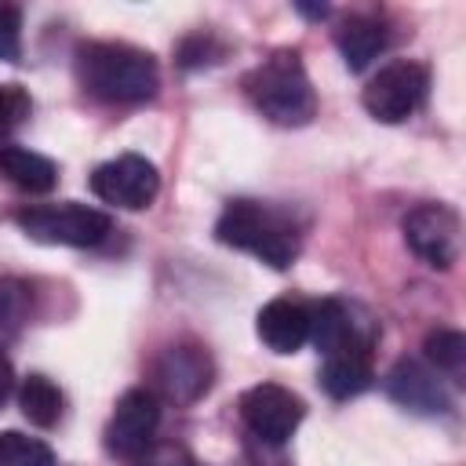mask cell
I'll return each instance as SVG.
<instances>
[{"label":"cell","instance_id":"obj_2","mask_svg":"<svg viewBox=\"0 0 466 466\" xmlns=\"http://www.w3.org/2000/svg\"><path fill=\"white\" fill-rule=\"evenodd\" d=\"M244 91H248L251 106L280 127H302L317 113L313 84L306 76L299 51H291V47H280L269 58H262L244 76Z\"/></svg>","mask_w":466,"mask_h":466},{"label":"cell","instance_id":"obj_14","mask_svg":"<svg viewBox=\"0 0 466 466\" xmlns=\"http://www.w3.org/2000/svg\"><path fill=\"white\" fill-rule=\"evenodd\" d=\"M335 47H339L346 69H350V73H360V69H368V66L379 58V51L386 47V29H382L375 18H368V15H350V18H342L339 29H335Z\"/></svg>","mask_w":466,"mask_h":466},{"label":"cell","instance_id":"obj_17","mask_svg":"<svg viewBox=\"0 0 466 466\" xmlns=\"http://www.w3.org/2000/svg\"><path fill=\"white\" fill-rule=\"evenodd\" d=\"M62 390L47 379V375H25L22 379V386H18V408H22V415L33 422V426H40V430H47V426H55L58 419H62Z\"/></svg>","mask_w":466,"mask_h":466},{"label":"cell","instance_id":"obj_21","mask_svg":"<svg viewBox=\"0 0 466 466\" xmlns=\"http://www.w3.org/2000/svg\"><path fill=\"white\" fill-rule=\"evenodd\" d=\"M222 55H226V47H222L211 33H193V36H186V40L178 44V66H182V69L215 66V62H222Z\"/></svg>","mask_w":466,"mask_h":466},{"label":"cell","instance_id":"obj_1","mask_svg":"<svg viewBox=\"0 0 466 466\" xmlns=\"http://www.w3.org/2000/svg\"><path fill=\"white\" fill-rule=\"evenodd\" d=\"M76 80L80 87L113 106L149 102L160 87V66L149 51L120 40H87L76 47Z\"/></svg>","mask_w":466,"mask_h":466},{"label":"cell","instance_id":"obj_4","mask_svg":"<svg viewBox=\"0 0 466 466\" xmlns=\"http://www.w3.org/2000/svg\"><path fill=\"white\" fill-rule=\"evenodd\" d=\"M18 229L36 244H62V248H95L109 237L113 218L98 208L62 200V204H33L15 211Z\"/></svg>","mask_w":466,"mask_h":466},{"label":"cell","instance_id":"obj_24","mask_svg":"<svg viewBox=\"0 0 466 466\" xmlns=\"http://www.w3.org/2000/svg\"><path fill=\"white\" fill-rule=\"evenodd\" d=\"M142 466H193V459L178 444H149L142 455Z\"/></svg>","mask_w":466,"mask_h":466},{"label":"cell","instance_id":"obj_12","mask_svg":"<svg viewBox=\"0 0 466 466\" xmlns=\"http://www.w3.org/2000/svg\"><path fill=\"white\" fill-rule=\"evenodd\" d=\"M371 342H346L331 353H324L320 364V390L335 400H350L371 386Z\"/></svg>","mask_w":466,"mask_h":466},{"label":"cell","instance_id":"obj_8","mask_svg":"<svg viewBox=\"0 0 466 466\" xmlns=\"http://www.w3.org/2000/svg\"><path fill=\"white\" fill-rule=\"evenodd\" d=\"M91 193L102 204H113L124 211H142L160 193L157 164L138 157V153H120V157H113L91 171Z\"/></svg>","mask_w":466,"mask_h":466},{"label":"cell","instance_id":"obj_23","mask_svg":"<svg viewBox=\"0 0 466 466\" xmlns=\"http://www.w3.org/2000/svg\"><path fill=\"white\" fill-rule=\"evenodd\" d=\"M29 113V98L22 87L15 84H0V127H11L15 120H22Z\"/></svg>","mask_w":466,"mask_h":466},{"label":"cell","instance_id":"obj_10","mask_svg":"<svg viewBox=\"0 0 466 466\" xmlns=\"http://www.w3.org/2000/svg\"><path fill=\"white\" fill-rule=\"evenodd\" d=\"M160 426V397L146 386L127 390L106 426V448L120 459H142Z\"/></svg>","mask_w":466,"mask_h":466},{"label":"cell","instance_id":"obj_16","mask_svg":"<svg viewBox=\"0 0 466 466\" xmlns=\"http://www.w3.org/2000/svg\"><path fill=\"white\" fill-rule=\"evenodd\" d=\"M0 175L25 193H47L58 182V167L51 157L25 146H11V142L0 146Z\"/></svg>","mask_w":466,"mask_h":466},{"label":"cell","instance_id":"obj_13","mask_svg":"<svg viewBox=\"0 0 466 466\" xmlns=\"http://www.w3.org/2000/svg\"><path fill=\"white\" fill-rule=\"evenodd\" d=\"M255 331L273 353H295L309 342V309L299 299H269L255 317Z\"/></svg>","mask_w":466,"mask_h":466},{"label":"cell","instance_id":"obj_5","mask_svg":"<svg viewBox=\"0 0 466 466\" xmlns=\"http://www.w3.org/2000/svg\"><path fill=\"white\" fill-rule=\"evenodd\" d=\"M426 95H430V69L422 62L400 58L382 66L368 80L360 102L379 124H404L426 102Z\"/></svg>","mask_w":466,"mask_h":466},{"label":"cell","instance_id":"obj_6","mask_svg":"<svg viewBox=\"0 0 466 466\" xmlns=\"http://www.w3.org/2000/svg\"><path fill=\"white\" fill-rule=\"evenodd\" d=\"M153 393L175 404H193L211 390L215 364L204 346L197 342H171L153 357Z\"/></svg>","mask_w":466,"mask_h":466},{"label":"cell","instance_id":"obj_9","mask_svg":"<svg viewBox=\"0 0 466 466\" xmlns=\"http://www.w3.org/2000/svg\"><path fill=\"white\" fill-rule=\"evenodd\" d=\"M302 415H306L302 397L291 393V390H284V386H277V382H258V386L244 390V397H240V419H244V426L262 444H273V448L284 444L299 430Z\"/></svg>","mask_w":466,"mask_h":466},{"label":"cell","instance_id":"obj_7","mask_svg":"<svg viewBox=\"0 0 466 466\" xmlns=\"http://www.w3.org/2000/svg\"><path fill=\"white\" fill-rule=\"evenodd\" d=\"M404 240L408 248L433 269H451L462 251V222L448 204H415L404 222Z\"/></svg>","mask_w":466,"mask_h":466},{"label":"cell","instance_id":"obj_19","mask_svg":"<svg viewBox=\"0 0 466 466\" xmlns=\"http://www.w3.org/2000/svg\"><path fill=\"white\" fill-rule=\"evenodd\" d=\"M426 360L433 364L437 375H451L455 382H462L466 371V335L455 328H437L426 335Z\"/></svg>","mask_w":466,"mask_h":466},{"label":"cell","instance_id":"obj_11","mask_svg":"<svg viewBox=\"0 0 466 466\" xmlns=\"http://www.w3.org/2000/svg\"><path fill=\"white\" fill-rule=\"evenodd\" d=\"M386 393L415 415H444L451 408V397H448L441 375L433 368H426L422 360H408V357L397 360L393 371L386 375Z\"/></svg>","mask_w":466,"mask_h":466},{"label":"cell","instance_id":"obj_15","mask_svg":"<svg viewBox=\"0 0 466 466\" xmlns=\"http://www.w3.org/2000/svg\"><path fill=\"white\" fill-rule=\"evenodd\" d=\"M309 342L320 350V353H331L346 342H371V335H360L353 313L335 302V299H320V302H309Z\"/></svg>","mask_w":466,"mask_h":466},{"label":"cell","instance_id":"obj_18","mask_svg":"<svg viewBox=\"0 0 466 466\" xmlns=\"http://www.w3.org/2000/svg\"><path fill=\"white\" fill-rule=\"evenodd\" d=\"M33 313V288L18 277H0V346L15 342Z\"/></svg>","mask_w":466,"mask_h":466},{"label":"cell","instance_id":"obj_3","mask_svg":"<svg viewBox=\"0 0 466 466\" xmlns=\"http://www.w3.org/2000/svg\"><path fill=\"white\" fill-rule=\"evenodd\" d=\"M215 237L218 244L226 248H240V251H251L255 258H262L266 266L273 269H288L299 255V233L295 226L273 211L269 204H258V200H229L215 222Z\"/></svg>","mask_w":466,"mask_h":466},{"label":"cell","instance_id":"obj_25","mask_svg":"<svg viewBox=\"0 0 466 466\" xmlns=\"http://www.w3.org/2000/svg\"><path fill=\"white\" fill-rule=\"evenodd\" d=\"M11 390H15V368H11V360H7V353L0 346V404L11 397Z\"/></svg>","mask_w":466,"mask_h":466},{"label":"cell","instance_id":"obj_22","mask_svg":"<svg viewBox=\"0 0 466 466\" xmlns=\"http://www.w3.org/2000/svg\"><path fill=\"white\" fill-rule=\"evenodd\" d=\"M22 55V11L0 4V62H18Z\"/></svg>","mask_w":466,"mask_h":466},{"label":"cell","instance_id":"obj_20","mask_svg":"<svg viewBox=\"0 0 466 466\" xmlns=\"http://www.w3.org/2000/svg\"><path fill=\"white\" fill-rule=\"evenodd\" d=\"M0 466H55V451L40 437L4 430L0 433Z\"/></svg>","mask_w":466,"mask_h":466}]
</instances>
